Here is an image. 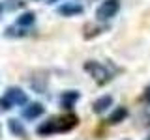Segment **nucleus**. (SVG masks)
Segmentation results:
<instances>
[{
    "instance_id": "6ab92c4d",
    "label": "nucleus",
    "mask_w": 150,
    "mask_h": 140,
    "mask_svg": "<svg viewBox=\"0 0 150 140\" xmlns=\"http://www.w3.org/2000/svg\"><path fill=\"white\" fill-rule=\"evenodd\" d=\"M146 140H150V134H148V136H146Z\"/></svg>"
},
{
    "instance_id": "f3484780",
    "label": "nucleus",
    "mask_w": 150,
    "mask_h": 140,
    "mask_svg": "<svg viewBox=\"0 0 150 140\" xmlns=\"http://www.w3.org/2000/svg\"><path fill=\"white\" fill-rule=\"evenodd\" d=\"M49 2H58V0H49Z\"/></svg>"
},
{
    "instance_id": "f257e3e1",
    "label": "nucleus",
    "mask_w": 150,
    "mask_h": 140,
    "mask_svg": "<svg viewBox=\"0 0 150 140\" xmlns=\"http://www.w3.org/2000/svg\"><path fill=\"white\" fill-rule=\"evenodd\" d=\"M84 71L90 75V77H92L98 84H100V86L107 84V82L112 78V73L109 71V69H107L103 64H100V62H94V60L84 62Z\"/></svg>"
},
{
    "instance_id": "dca6fc26",
    "label": "nucleus",
    "mask_w": 150,
    "mask_h": 140,
    "mask_svg": "<svg viewBox=\"0 0 150 140\" xmlns=\"http://www.w3.org/2000/svg\"><path fill=\"white\" fill-rule=\"evenodd\" d=\"M143 99H144V101H146L148 105H150V86H146V88H144V93H143Z\"/></svg>"
},
{
    "instance_id": "1a4fd4ad",
    "label": "nucleus",
    "mask_w": 150,
    "mask_h": 140,
    "mask_svg": "<svg viewBox=\"0 0 150 140\" xmlns=\"http://www.w3.org/2000/svg\"><path fill=\"white\" fill-rule=\"evenodd\" d=\"M126 118H128V108L126 106H116L115 112L109 116V120H107V123L115 125V123H120V121H124Z\"/></svg>"
},
{
    "instance_id": "7ed1b4c3",
    "label": "nucleus",
    "mask_w": 150,
    "mask_h": 140,
    "mask_svg": "<svg viewBox=\"0 0 150 140\" xmlns=\"http://www.w3.org/2000/svg\"><path fill=\"white\" fill-rule=\"evenodd\" d=\"M118 9H120V0H103L101 6L98 8L96 15L100 21H107V19L115 17L118 13Z\"/></svg>"
},
{
    "instance_id": "f8f14e48",
    "label": "nucleus",
    "mask_w": 150,
    "mask_h": 140,
    "mask_svg": "<svg viewBox=\"0 0 150 140\" xmlns=\"http://www.w3.org/2000/svg\"><path fill=\"white\" fill-rule=\"evenodd\" d=\"M34 21H36V15L32 11H26L17 19V24L19 26H30V24H34Z\"/></svg>"
},
{
    "instance_id": "4468645a",
    "label": "nucleus",
    "mask_w": 150,
    "mask_h": 140,
    "mask_svg": "<svg viewBox=\"0 0 150 140\" xmlns=\"http://www.w3.org/2000/svg\"><path fill=\"white\" fill-rule=\"evenodd\" d=\"M28 32L26 30H17V28H8L6 30V36H17V37H23V36H26Z\"/></svg>"
},
{
    "instance_id": "a211bd4d",
    "label": "nucleus",
    "mask_w": 150,
    "mask_h": 140,
    "mask_svg": "<svg viewBox=\"0 0 150 140\" xmlns=\"http://www.w3.org/2000/svg\"><path fill=\"white\" fill-rule=\"evenodd\" d=\"M0 13H2V4H0Z\"/></svg>"
},
{
    "instance_id": "6e6552de",
    "label": "nucleus",
    "mask_w": 150,
    "mask_h": 140,
    "mask_svg": "<svg viewBox=\"0 0 150 140\" xmlns=\"http://www.w3.org/2000/svg\"><path fill=\"white\" fill-rule=\"evenodd\" d=\"M112 105V97L111 95H101L100 99H96L94 101V105H92V110L96 112V114H101V112H105L109 106Z\"/></svg>"
},
{
    "instance_id": "2eb2a0df",
    "label": "nucleus",
    "mask_w": 150,
    "mask_h": 140,
    "mask_svg": "<svg viewBox=\"0 0 150 140\" xmlns=\"http://www.w3.org/2000/svg\"><path fill=\"white\" fill-rule=\"evenodd\" d=\"M9 108H11V103H9L6 97H2V99H0V112H6Z\"/></svg>"
},
{
    "instance_id": "39448f33",
    "label": "nucleus",
    "mask_w": 150,
    "mask_h": 140,
    "mask_svg": "<svg viewBox=\"0 0 150 140\" xmlns=\"http://www.w3.org/2000/svg\"><path fill=\"white\" fill-rule=\"evenodd\" d=\"M58 13L64 17H75V15H81L84 13V8L81 4H75V2H66L58 8Z\"/></svg>"
},
{
    "instance_id": "20e7f679",
    "label": "nucleus",
    "mask_w": 150,
    "mask_h": 140,
    "mask_svg": "<svg viewBox=\"0 0 150 140\" xmlns=\"http://www.w3.org/2000/svg\"><path fill=\"white\" fill-rule=\"evenodd\" d=\"M6 99L11 103V105H25V103L28 101V97H26V93L23 92V90H19V88H8V92H6Z\"/></svg>"
},
{
    "instance_id": "9b49d317",
    "label": "nucleus",
    "mask_w": 150,
    "mask_h": 140,
    "mask_svg": "<svg viewBox=\"0 0 150 140\" xmlns=\"http://www.w3.org/2000/svg\"><path fill=\"white\" fill-rule=\"evenodd\" d=\"M36 131H38V134H53L54 133V118H49L47 121H43Z\"/></svg>"
},
{
    "instance_id": "0eeeda50",
    "label": "nucleus",
    "mask_w": 150,
    "mask_h": 140,
    "mask_svg": "<svg viewBox=\"0 0 150 140\" xmlns=\"http://www.w3.org/2000/svg\"><path fill=\"white\" fill-rule=\"evenodd\" d=\"M8 129H9V133H11L13 136H17V138H26L28 136L25 125H23L19 120H15V118H11V120L8 121Z\"/></svg>"
},
{
    "instance_id": "f03ea898",
    "label": "nucleus",
    "mask_w": 150,
    "mask_h": 140,
    "mask_svg": "<svg viewBox=\"0 0 150 140\" xmlns=\"http://www.w3.org/2000/svg\"><path fill=\"white\" fill-rule=\"evenodd\" d=\"M77 125H79V118L71 112H68V114L54 118V133H68V131L75 129Z\"/></svg>"
},
{
    "instance_id": "9d476101",
    "label": "nucleus",
    "mask_w": 150,
    "mask_h": 140,
    "mask_svg": "<svg viewBox=\"0 0 150 140\" xmlns=\"http://www.w3.org/2000/svg\"><path fill=\"white\" fill-rule=\"evenodd\" d=\"M77 99H79L77 92H66V93H62V97H60V106H62V108H71L73 103Z\"/></svg>"
},
{
    "instance_id": "ddd939ff",
    "label": "nucleus",
    "mask_w": 150,
    "mask_h": 140,
    "mask_svg": "<svg viewBox=\"0 0 150 140\" xmlns=\"http://www.w3.org/2000/svg\"><path fill=\"white\" fill-rule=\"evenodd\" d=\"M103 28L101 26H94V24H86V28H84V39H92L94 36L101 34Z\"/></svg>"
},
{
    "instance_id": "423d86ee",
    "label": "nucleus",
    "mask_w": 150,
    "mask_h": 140,
    "mask_svg": "<svg viewBox=\"0 0 150 140\" xmlns=\"http://www.w3.org/2000/svg\"><path fill=\"white\" fill-rule=\"evenodd\" d=\"M43 112H45L43 105H40V103H30L28 106L23 108V116H25L26 120H36V118H40Z\"/></svg>"
}]
</instances>
